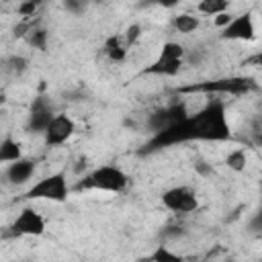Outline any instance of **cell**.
<instances>
[{"label": "cell", "instance_id": "6da1fadb", "mask_svg": "<svg viewBox=\"0 0 262 262\" xmlns=\"http://www.w3.org/2000/svg\"><path fill=\"white\" fill-rule=\"evenodd\" d=\"M231 137V125L221 100H211L199 113H188L180 121L156 131L147 143V149H160L182 141H227Z\"/></svg>", "mask_w": 262, "mask_h": 262}, {"label": "cell", "instance_id": "7a4b0ae2", "mask_svg": "<svg viewBox=\"0 0 262 262\" xmlns=\"http://www.w3.org/2000/svg\"><path fill=\"white\" fill-rule=\"evenodd\" d=\"M129 182H131L129 174L121 166H117V164H100V166H94L90 172L84 174V178L80 182V188L119 194V192L127 190Z\"/></svg>", "mask_w": 262, "mask_h": 262}, {"label": "cell", "instance_id": "3957f363", "mask_svg": "<svg viewBox=\"0 0 262 262\" xmlns=\"http://www.w3.org/2000/svg\"><path fill=\"white\" fill-rule=\"evenodd\" d=\"M70 182L63 170L51 172L43 178H39L35 184H31L25 192V199L29 201H49V203H66L70 199Z\"/></svg>", "mask_w": 262, "mask_h": 262}, {"label": "cell", "instance_id": "277c9868", "mask_svg": "<svg viewBox=\"0 0 262 262\" xmlns=\"http://www.w3.org/2000/svg\"><path fill=\"white\" fill-rule=\"evenodd\" d=\"M186 59V49L184 45H180L178 41H166L158 53V57L143 70V74L147 76H164V78H172L176 76Z\"/></svg>", "mask_w": 262, "mask_h": 262}, {"label": "cell", "instance_id": "5b68a950", "mask_svg": "<svg viewBox=\"0 0 262 262\" xmlns=\"http://www.w3.org/2000/svg\"><path fill=\"white\" fill-rule=\"evenodd\" d=\"M162 207L176 213V215H188L199 209V196L196 190L188 184H174L166 188L160 196Z\"/></svg>", "mask_w": 262, "mask_h": 262}, {"label": "cell", "instance_id": "8992f818", "mask_svg": "<svg viewBox=\"0 0 262 262\" xmlns=\"http://www.w3.org/2000/svg\"><path fill=\"white\" fill-rule=\"evenodd\" d=\"M8 229L16 237H39L47 231V219L43 217L41 211L27 205L16 213V217L12 219Z\"/></svg>", "mask_w": 262, "mask_h": 262}, {"label": "cell", "instance_id": "52a82bcc", "mask_svg": "<svg viewBox=\"0 0 262 262\" xmlns=\"http://www.w3.org/2000/svg\"><path fill=\"white\" fill-rule=\"evenodd\" d=\"M74 133H76V121L66 113H55L41 135L47 147H59L68 143L74 137Z\"/></svg>", "mask_w": 262, "mask_h": 262}, {"label": "cell", "instance_id": "ba28073f", "mask_svg": "<svg viewBox=\"0 0 262 262\" xmlns=\"http://www.w3.org/2000/svg\"><path fill=\"white\" fill-rule=\"evenodd\" d=\"M256 35V20L252 12L235 14L225 27H221V39L227 41H254Z\"/></svg>", "mask_w": 262, "mask_h": 262}, {"label": "cell", "instance_id": "9c48e42d", "mask_svg": "<svg viewBox=\"0 0 262 262\" xmlns=\"http://www.w3.org/2000/svg\"><path fill=\"white\" fill-rule=\"evenodd\" d=\"M55 115L49 98L45 96H37L31 106H29V115H27V129L31 133H43L47 123L51 121V117Z\"/></svg>", "mask_w": 262, "mask_h": 262}, {"label": "cell", "instance_id": "30bf717a", "mask_svg": "<svg viewBox=\"0 0 262 262\" xmlns=\"http://www.w3.org/2000/svg\"><path fill=\"white\" fill-rule=\"evenodd\" d=\"M35 170H37V162H35L33 158L20 156L18 160H14V162H8V164H6L4 178H6L10 184L20 186V184H27V182L35 176Z\"/></svg>", "mask_w": 262, "mask_h": 262}, {"label": "cell", "instance_id": "8fae6325", "mask_svg": "<svg viewBox=\"0 0 262 262\" xmlns=\"http://www.w3.org/2000/svg\"><path fill=\"white\" fill-rule=\"evenodd\" d=\"M256 84L248 78H227V80H217V82H207L203 86H194L192 90H211V92H231V94H246Z\"/></svg>", "mask_w": 262, "mask_h": 262}, {"label": "cell", "instance_id": "7c38bea8", "mask_svg": "<svg viewBox=\"0 0 262 262\" xmlns=\"http://www.w3.org/2000/svg\"><path fill=\"white\" fill-rule=\"evenodd\" d=\"M104 55L113 61V63H123L125 59H127V51H129V47L125 45V41H123V37L121 35H111L106 41H104Z\"/></svg>", "mask_w": 262, "mask_h": 262}, {"label": "cell", "instance_id": "4fadbf2b", "mask_svg": "<svg viewBox=\"0 0 262 262\" xmlns=\"http://www.w3.org/2000/svg\"><path fill=\"white\" fill-rule=\"evenodd\" d=\"M201 27V20L196 14H190V12H178L172 16V29L176 33H182V35H190L194 33L196 29Z\"/></svg>", "mask_w": 262, "mask_h": 262}, {"label": "cell", "instance_id": "5bb4252c", "mask_svg": "<svg viewBox=\"0 0 262 262\" xmlns=\"http://www.w3.org/2000/svg\"><path fill=\"white\" fill-rule=\"evenodd\" d=\"M23 156V147H20V141L14 139L12 135H6L0 139V164H8V162H14Z\"/></svg>", "mask_w": 262, "mask_h": 262}, {"label": "cell", "instance_id": "9a60e30c", "mask_svg": "<svg viewBox=\"0 0 262 262\" xmlns=\"http://www.w3.org/2000/svg\"><path fill=\"white\" fill-rule=\"evenodd\" d=\"M227 10H229V0H199L196 2V12L205 16H217Z\"/></svg>", "mask_w": 262, "mask_h": 262}, {"label": "cell", "instance_id": "2e32d148", "mask_svg": "<svg viewBox=\"0 0 262 262\" xmlns=\"http://www.w3.org/2000/svg\"><path fill=\"white\" fill-rule=\"evenodd\" d=\"M246 164H248V154L244 147H235L225 156V166L233 172H244Z\"/></svg>", "mask_w": 262, "mask_h": 262}, {"label": "cell", "instance_id": "e0dca14e", "mask_svg": "<svg viewBox=\"0 0 262 262\" xmlns=\"http://www.w3.org/2000/svg\"><path fill=\"white\" fill-rule=\"evenodd\" d=\"M147 258L149 260H156V262H176V260H182V256L176 254V252H172L168 246H158Z\"/></svg>", "mask_w": 262, "mask_h": 262}, {"label": "cell", "instance_id": "ac0fdd59", "mask_svg": "<svg viewBox=\"0 0 262 262\" xmlns=\"http://www.w3.org/2000/svg\"><path fill=\"white\" fill-rule=\"evenodd\" d=\"M141 33H143L141 25H139V23H131V25L125 29V33H123L121 37H123V41H125L127 47H133V45L141 39Z\"/></svg>", "mask_w": 262, "mask_h": 262}, {"label": "cell", "instance_id": "d6986e66", "mask_svg": "<svg viewBox=\"0 0 262 262\" xmlns=\"http://www.w3.org/2000/svg\"><path fill=\"white\" fill-rule=\"evenodd\" d=\"M29 43L35 47V49H45L47 47V39H49V35H47V31L45 29H31L29 31Z\"/></svg>", "mask_w": 262, "mask_h": 262}, {"label": "cell", "instance_id": "ffe728a7", "mask_svg": "<svg viewBox=\"0 0 262 262\" xmlns=\"http://www.w3.org/2000/svg\"><path fill=\"white\" fill-rule=\"evenodd\" d=\"M39 4H41V0H23V2L18 4L16 12H18L20 18H31V16L37 12Z\"/></svg>", "mask_w": 262, "mask_h": 262}, {"label": "cell", "instance_id": "44dd1931", "mask_svg": "<svg viewBox=\"0 0 262 262\" xmlns=\"http://www.w3.org/2000/svg\"><path fill=\"white\" fill-rule=\"evenodd\" d=\"M63 8L72 14H80L86 8V0H63Z\"/></svg>", "mask_w": 262, "mask_h": 262}, {"label": "cell", "instance_id": "7402d4cb", "mask_svg": "<svg viewBox=\"0 0 262 262\" xmlns=\"http://www.w3.org/2000/svg\"><path fill=\"white\" fill-rule=\"evenodd\" d=\"M156 4H162V6H166V8H172V6H176L180 0H154Z\"/></svg>", "mask_w": 262, "mask_h": 262}]
</instances>
